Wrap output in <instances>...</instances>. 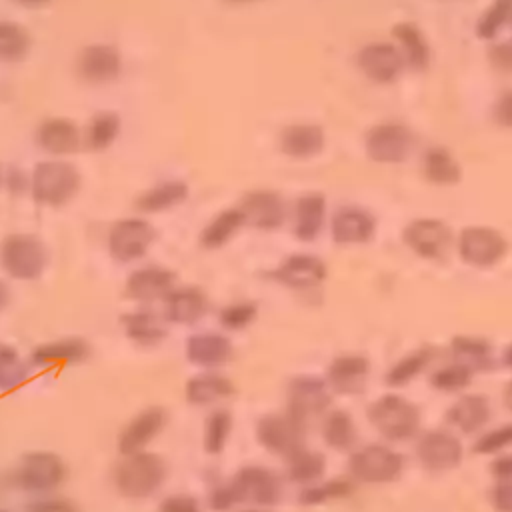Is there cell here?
I'll list each match as a JSON object with an SVG mask.
<instances>
[{"label":"cell","instance_id":"1","mask_svg":"<svg viewBox=\"0 0 512 512\" xmlns=\"http://www.w3.org/2000/svg\"><path fill=\"white\" fill-rule=\"evenodd\" d=\"M82 188L80 168L66 158H44L30 168V198L42 208H64Z\"/></svg>","mask_w":512,"mask_h":512},{"label":"cell","instance_id":"2","mask_svg":"<svg viewBox=\"0 0 512 512\" xmlns=\"http://www.w3.org/2000/svg\"><path fill=\"white\" fill-rule=\"evenodd\" d=\"M168 478V464L156 452H136L122 456L112 470V482L120 496L144 500L154 496Z\"/></svg>","mask_w":512,"mask_h":512},{"label":"cell","instance_id":"3","mask_svg":"<svg viewBox=\"0 0 512 512\" xmlns=\"http://www.w3.org/2000/svg\"><path fill=\"white\" fill-rule=\"evenodd\" d=\"M50 264L46 242L32 232H10L0 240V270L18 282H34Z\"/></svg>","mask_w":512,"mask_h":512},{"label":"cell","instance_id":"4","mask_svg":"<svg viewBox=\"0 0 512 512\" xmlns=\"http://www.w3.org/2000/svg\"><path fill=\"white\" fill-rule=\"evenodd\" d=\"M158 240V230L144 214L122 216L114 220L106 234V248L114 262L132 264L142 260L154 242Z\"/></svg>","mask_w":512,"mask_h":512},{"label":"cell","instance_id":"5","mask_svg":"<svg viewBox=\"0 0 512 512\" xmlns=\"http://www.w3.org/2000/svg\"><path fill=\"white\" fill-rule=\"evenodd\" d=\"M68 476V466L56 452L32 450L24 454L12 474L14 484L30 494H52Z\"/></svg>","mask_w":512,"mask_h":512},{"label":"cell","instance_id":"6","mask_svg":"<svg viewBox=\"0 0 512 512\" xmlns=\"http://www.w3.org/2000/svg\"><path fill=\"white\" fill-rule=\"evenodd\" d=\"M238 506L248 504L254 508H270L282 500L280 476L260 464H246L226 480Z\"/></svg>","mask_w":512,"mask_h":512},{"label":"cell","instance_id":"7","mask_svg":"<svg viewBox=\"0 0 512 512\" xmlns=\"http://www.w3.org/2000/svg\"><path fill=\"white\" fill-rule=\"evenodd\" d=\"M372 426L388 440L400 442L412 438L420 428L418 408L398 394H384L368 408Z\"/></svg>","mask_w":512,"mask_h":512},{"label":"cell","instance_id":"8","mask_svg":"<svg viewBox=\"0 0 512 512\" xmlns=\"http://www.w3.org/2000/svg\"><path fill=\"white\" fill-rule=\"evenodd\" d=\"M364 152L376 164L404 162L414 148V132L400 120H380L364 132Z\"/></svg>","mask_w":512,"mask_h":512},{"label":"cell","instance_id":"9","mask_svg":"<svg viewBox=\"0 0 512 512\" xmlns=\"http://www.w3.org/2000/svg\"><path fill=\"white\" fill-rule=\"evenodd\" d=\"M74 72L88 86H110L124 74V54L112 42H90L78 50Z\"/></svg>","mask_w":512,"mask_h":512},{"label":"cell","instance_id":"10","mask_svg":"<svg viewBox=\"0 0 512 512\" xmlns=\"http://www.w3.org/2000/svg\"><path fill=\"white\" fill-rule=\"evenodd\" d=\"M306 424L288 412H272L258 418L254 436L256 442L270 454L288 458L306 446Z\"/></svg>","mask_w":512,"mask_h":512},{"label":"cell","instance_id":"11","mask_svg":"<svg viewBox=\"0 0 512 512\" xmlns=\"http://www.w3.org/2000/svg\"><path fill=\"white\" fill-rule=\"evenodd\" d=\"M456 250L462 262L474 268L496 266L508 252L506 236L486 224H472L456 236Z\"/></svg>","mask_w":512,"mask_h":512},{"label":"cell","instance_id":"12","mask_svg":"<svg viewBox=\"0 0 512 512\" xmlns=\"http://www.w3.org/2000/svg\"><path fill=\"white\" fill-rule=\"evenodd\" d=\"M404 470V456L384 444H368L354 450L348 458V472L354 480L366 484H384L396 480Z\"/></svg>","mask_w":512,"mask_h":512},{"label":"cell","instance_id":"13","mask_svg":"<svg viewBox=\"0 0 512 512\" xmlns=\"http://www.w3.org/2000/svg\"><path fill=\"white\" fill-rule=\"evenodd\" d=\"M330 402L332 390L324 378L312 374L290 378L286 388V412L302 424L308 426L310 420L324 416Z\"/></svg>","mask_w":512,"mask_h":512},{"label":"cell","instance_id":"14","mask_svg":"<svg viewBox=\"0 0 512 512\" xmlns=\"http://www.w3.org/2000/svg\"><path fill=\"white\" fill-rule=\"evenodd\" d=\"M266 278L290 290H314L328 278V264L312 252H292L270 268Z\"/></svg>","mask_w":512,"mask_h":512},{"label":"cell","instance_id":"15","mask_svg":"<svg viewBox=\"0 0 512 512\" xmlns=\"http://www.w3.org/2000/svg\"><path fill=\"white\" fill-rule=\"evenodd\" d=\"M236 206L242 210L246 226L262 232L280 230L290 216L286 198L272 188L246 190Z\"/></svg>","mask_w":512,"mask_h":512},{"label":"cell","instance_id":"16","mask_svg":"<svg viewBox=\"0 0 512 512\" xmlns=\"http://www.w3.org/2000/svg\"><path fill=\"white\" fill-rule=\"evenodd\" d=\"M402 242L410 252L424 260H440L456 240L452 236V228L444 220L420 216L402 228Z\"/></svg>","mask_w":512,"mask_h":512},{"label":"cell","instance_id":"17","mask_svg":"<svg viewBox=\"0 0 512 512\" xmlns=\"http://www.w3.org/2000/svg\"><path fill=\"white\" fill-rule=\"evenodd\" d=\"M34 144L48 158H68L84 148L82 126L70 116H46L34 128Z\"/></svg>","mask_w":512,"mask_h":512},{"label":"cell","instance_id":"18","mask_svg":"<svg viewBox=\"0 0 512 512\" xmlns=\"http://www.w3.org/2000/svg\"><path fill=\"white\" fill-rule=\"evenodd\" d=\"M356 68L374 84H392L406 70L392 40H370L356 50Z\"/></svg>","mask_w":512,"mask_h":512},{"label":"cell","instance_id":"19","mask_svg":"<svg viewBox=\"0 0 512 512\" xmlns=\"http://www.w3.org/2000/svg\"><path fill=\"white\" fill-rule=\"evenodd\" d=\"M178 284L172 268L162 264H144L134 268L124 280V296L140 306L162 302Z\"/></svg>","mask_w":512,"mask_h":512},{"label":"cell","instance_id":"20","mask_svg":"<svg viewBox=\"0 0 512 512\" xmlns=\"http://www.w3.org/2000/svg\"><path fill=\"white\" fill-rule=\"evenodd\" d=\"M328 226H330V236L336 244L354 246V244L370 242L376 234L378 222L368 208L356 206V204H344L332 212Z\"/></svg>","mask_w":512,"mask_h":512},{"label":"cell","instance_id":"21","mask_svg":"<svg viewBox=\"0 0 512 512\" xmlns=\"http://www.w3.org/2000/svg\"><path fill=\"white\" fill-rule=\"evenodd\" d=\"M168 410L162 406H148L134 414L130 422L120 430L116 446L122 456L136 454L148 448L168 424Z\"/></svg>","mask_w":512,"mask_h":512},{"label":"cell","instance_id":"22","mask_svg":"<svg viewBox=\"0 0 512 512\" xmlns=\"http://www.w3.org/2000/svg\"><path fill=\"white\" fill-rule=\"evenodd\" d=\"M278 150L292 160H310L326 148V130L312 120H296L280 128Z\"/></svg>","mask_w":512,"mask_h":512},{"label":"cell","instance_id":"23","mask_svg":"<svg viewBox=\"0 0 512 512\" xmlns=\"http://www.w3.org/2000/svg\"><path fill=\"white\" fill-rule=\"evenodd\" d=\"M164 318L168 324L194 326L210 310L208 294L194 284H176L162 300Z\"/></svg>","mask_w":512,"mask_h":512},{"label":"cell","instance_id":"24","mask_svg":"<svg viewBox=\"0 0 512 512\" xmlns=\"http://www.w3.org/2000/svg\"><path fill=\"white\" fill-rule=\"evenodd\" d=\"M416 456L426 470L446 472L460 464L462 444L448 430H430L418 438Z\"/></svg>","mask_w":512,"mask_h":512},{"label":"cell","instance_id":"25","mask_svg":"<svg viewBox=\"0 0 512 512\" xmlns=\"http://www.w3.org/2000/svg\"><path fill=\"white\" fill-rule=\"evenodd\" d=\"M186 360L204 370H218L234 358V344L222 332H194L184 344Z\"/></svg>","mask_w":512,"mask_h":512},{"label":"cell","instance_id":"26","mask_svg":"<svg viewBox=\"0 0 512 512\" xmlns=\"http://www.w3.org/2000/svg\"><path fill=\"white\" fill-rule=\"evenodd\" d=\"M290 220H292V234L300 242H314L326 222H328V200L322 192L310 190L300 194L292 208H290Z\"/></svg>","mask_w":512,"mask_h":512},{"label":"cell","instance_id":"27","mask_svg":"<svg viewBox=\"0 0 512 512\" xmlns=\"http://www.w3.org/2000/svg\"><path fill=\"white\" fill-rule=\"evenodd\" d=\"M390 36L408 70L424 72L432 64V44L420 24L414 20H398L392 24Z\"/></svg>","mask_w":512,"mask_h":512},{"label":"cell","instance_id":"28","mask_svg":"<svg viewBox=\"0 0 512 512\" xmlns=\"http://www.w3.org/2000/svg\"><path fill=\"white\" fill-rule=\"evenodd\" d=\"M370 376V360L362 354H338L330 360L324 380L336 394L354 396L366 388Z\"/></svg>","mask_w":512,"mask_h":512},{"label":"cell","instance_id":"29","mask_svg":"<svg viewBox=\"0 0 512 512\" xmlns=\"http://www.w3.org/2000/svg\"><path fill=\"white\" fill-rule=\"evenodd\" d=\"M92 348L82 336H64L44 344H38L30 350V364L36 368L52 366H74L90 358Z\"/></svg>","mask_w":512,"mask_h":512},{"label":"cell","instance_id":"30","mask_svg":"<svg viewBox=\"0 0 512 512\" xmlns=\"http://www.w3.org/2000/svg\"><path fill=\"white\" fill-rule=\"evenodd\" d=\"M190 198V184L182 178H164L148 188H144L134 198V208L138 214L150 216V214H162L168 210L178 208Z\"/></svg>","mask_w":512,"mask_h":512},{"label":"cell","instance_id":"31","mask_svg":"<svg viewBox=\"0 0 512 512\" xmlns=\"http://www.w3.org/2000/svg\"><path fill=\"white\" fill-rule=\"evenodd\" d=\"M166 318L156 314L154 310L146 306L132 308L120 316V326L124 330V336L140 346V348H154L162 344L168 336Z\"/></svg>","mask_w":512,"mask_h":512},{"label":"cell","instance_id":"32","mask_svg":"<svg viewBox=\"0 0 512 512\" xmlns=\"http://www.w3.org/2000/svg\"><path fill=\"white\" fill-rule=\"evenodd\" d=\"M236 394L232 378L218 370H200L184 384V398L190 406H212Z\"/></svg>","mask_w":512,"mask_h":512},{"label":"cell","instance_id":"33","mask_svg":"<svg viewBox=\"0 0 512 512\" xmlns=\"http://www.w3.org/2000/svg\"><path fill=\"white\" fill-rule=\"evenodd\" d=\"M124 120L118 110H96L82 126V142L90 152H106L122 136Z\"/></svg>","mask_w":512,"mask_h":512},{"label":"cell","instance_id":"34","mask_svg":"<svg viewBox=\"0 0 512 512\" xmlns=\"http://www.w3.org/2000/svg\"><path fill=\"white\" fill-rule=\"evenodd\" d=\"M242 228H246L242 210L238 206L222 208L202 226L198 234V244L204 250H220L226 244H230L240 234Z\"/></svg>","mask_w":512,"mask_h":512},{"label":"cell","instance_id":"35","mask_svg":"<svg viewBox=\"0 0 512 512\" xmlns=\"http://www.w3.org/2000/svg\"><path fill=\"white\" fill-rule=\"evenodd\" d=\"M420 170L422 176L436 186H452L462 178L460 160L450 148L442 144H432L422 152Z\"/></svg>","mask_w":512,"mask_h":512},{"label":"cell","instance_id":"36","mask_svg":"<svg viewBox=\"0 0 512 512\" xmlns=\"http://www.w3.org/2000/svg\"><path fill=\"white\" fill-rule=\"evenodd\" d=\"M488 420L490 402L482 394H464L446 410V422L464 434L482 430Z\"/></svg>","mask_w":512,"mask_h":512},{"label":"cell","instance_id":"37","mask_svg":"<svg viewBox=\"0 0 512 512\" xmlns=\"http://www.w3.org/2000/svg\"><path fill=\"white\" fill-rule=\"evenodd\" d=\"M32 44L34 40L28 26L0 18V64L12 66L24 62L32 52Z\"/></svg>","mask_w":512,"mask_h":512},{"label":"cell","instance_id":"38","mask_svg":"<svg viewBox=\"0 0 512 512\" xmlns=\"http://www.w3.org/2000/svg\"><path fill=\"white\" fill-rule=\"evenodd\" d=\"M450 350L456 362L468 366L472 372L476 370H490L494 366L492 346L482 336L472 334H458L450 342Z\"/></svg>","mask_w":512,"mask_h":512},{"label":"cell","instance_id":"39","mask_svg":"<svg viewBox=\"0 0 512 512\" xmlns=\"http://www.w3.org/2000/svg\"><path fill=\"white\" fill-rule=\"evenodd\" d=\"M326 474V456L312 448H300L286 458V478L294 484L310 486Z\"/></svg>","mask_w":512,"mask_h":512},{"label":"cell","instance_id":"40","mask_svg":"<svg viewBox=\"0 0 512 512\" xmlns=\"http://www.w3.org/2000/svg\"><path fill=\"white\" fill-rule=\"evenodd\" d=\"M322 438L334 450H352L356 444V424L346 410H330L322 420Z\"/></svg>","mask_w":512,"mask_h":512},{"label":"cell","instance_id":"41","mask_svg":"<svg viewBox=\"0 0 512 512\" xmlns=\"http://www.w3.org/2000/svg\"><path fill=\"white\" fill-rule=\"evenodd\" d=\"M234 430V416L226 408H216L208 414L202 430V448L210 456L224 452Z\"/></svg>","mask_w":512,"mask_h":512},{"label":"cell","instance_id":"42","mask_svg":"<svg viewBox=\"0 0 512 512\" xmlns=\"http://www.w3.org/2000/svg\"><path fill=\"white\" fill-rule=\"evenodd\" d=\"M512 24V0H490L474 22V34L480 40L492 42L504 28Z\"/></svg>","mask_w":512,"mask_h":512},{"label":"cell","instance_id":"43","mask_svg":"<svg viewBox=\"0 0 512 512\" xmlns=\"http://www.w3.org/2000/svg\"><path fill=\"white\" fill-rule=\"evenodd\" d=\"M354 492V484L348 478H330L318 480L310 486H304L298 494V504L302 506H320L334 500L348 498Z\"/></svg>","mask_w":512,"mask_h":512},{"label":"cell","instance_id":"44","mask_svg":"<svg viewBox=\"0 0 512 512\" xmlns=\"http://www.w3.org/2000/svg\"><path fill=\"white\" fill-rule=\"evenodd\" d=\"M30 378V364L20 356V352L0 342V392H10L26 384Z\"/></svg>","mask_w":512,"mask_h":512},{"label":"cell","instance_id":"45","mask_svg":"<svg viewBox=\"0 0 512 512\" xmlns=\"http://www.w3.org/2000/svg\"><path fill=\"white\" fill-rule=\"evenodd\" d=\"M434 358V352L430 348L412 350L404 358H400L386 374V382L390 386H406L412 378H416Z\"/></svg>","mask_w":512,"mask_h":512},{"label":"cell","instance_id":"46","mask_svg":"<svg viewBox=\"0 0 512 512\" xmlns=\"http://www.w3.org/2000/svg\"><path fill=\"white\" fill-rule=\"evenodd\" d=\"M258 318V304L254 300H234L218 310V324L226 332H240L250 328Z\"/></svg>","mask_w":512,"mask_h":512},{"label":"cell","instance_id":"47","mask_svg":"<svg viewBox=\"0 0 512 512\" xmlns=\"http://www.w3.org/2000/svg\"><path fill=\"white\" fill-rule=\"evenodd\" d=\"M472 376L474 372L468 366L454 360L452 364L434 370L430 376V384L440 392H458L470 384Z\"/></svg>","mask_w":512,"mask_h":512},{"label":"cell","instance_id":"48","mask_svg":"<svg viewBox=\"0 0 512 512\" xmlns=\"http://www.w3.org/2000/svg\"><path fill=\"white\" fill-rule=\"evenodd\" d=\"M512 446V422L510 424H502L486 434H482L476 442H474V452L476 454H496L504 448Z\"/></svg>","mask_w":512,"mask_h":512},{"label":"cell","instance_id":"49","mask_svg":"<svg viewBox=\"0 0 512 512\" xmlns=\"http://www.w3.org/2000/svg\"><path fill=\"white\" fill-rule=\"evenodd\" d=\"M488 64L504 74H512V36L496 38L486 48Z\"/></svg>","mask_w":512,"mask_h":512},{"label":"cell","instance_id":"50","mask_svg":"<svg viewBox=\"0 0 512 512\" xmlns=\"http://www.w3.org/2000/svg\"><path fill=\"white\" fill-rule=\"evenodd\" d=\"M4 190L10 196H30V170L8 164L4 170Z\"/></svg>","mask_w":512,"mask_h":512},{"label":"cell","instance_id":"51","mask_svg":"<svg viewBox=\"0 0 512 512\" xmlns=\"http://www.w3.org/2000/svg\"><path fill=\"white\" fill-rule=\"evenodd\" d=\"M26 512H80V508L64 496L44 494L32 502H28Z\"/></svg>","mask_w":512,"mask_h":512},{"label":"cell","instance_id":"52","mask_svg":"<svg viewBox=\"0 0 512 512\" xmlns=\"http://www.w3.org/2000/svg\"><path fill=\"white\" fill-rule=\"evenodd\" d=\"M158 512H204V508L192 494H170L160 500Z\"/></svg>","mask_w":512,"mask_h":512},{"label":"cell","instance_id":"53","mask_svg":"<svg viewBox=\"0 0 512 512\" xmlns=\"http://www.w3.org/2000/svg\"><path fill=\"white\" fill-rule=\"evenodd\" d=\"M492 120L502 128H512V88L502 90L492 102Z\"/></svg>","mask_w":512,"mask_h":512},{"label":"cell","instance_id":"54","mask_svg":"<svg viewBox=\"0 0 512 512\" xmlns=\"http://www.w3.org/2000/svg\"><path fill=\"white\" fill-rule=\"evenodd\" d=\"M490 502L498 512H512V480H496L490 488Z\"/></svg>","mask_w":512,"mask_h":512},{"label":"cell","instance_id":"55","mask_svg":"<svg viewBox=\"0 0 512 512\" xmlns=\"http://www.w3.org/2000/svg\"><path fill=\"white\" fill-rule=\"evenodd\" d=\"M490 472L496 480H512V454L496 458L490 466Z\"/></svg>","mask_w":512,"mask_h":512},{"label":"cell","instance_id":"56","mask_svg":"<svg viewBox=\"0 0 512 512\" xmlns=\"http://www.w3.org/2000/svg\"><path fill=\"white\" fill-rule=\"evenodd\" d=\"M10 300H12V290H10L8 282L0 278V312H4L8 308Z\"/></svg>","mask_w":512,"mask_h":512},{"label":"cell","instance_id":"57","mask_svg":"<svg viewBox=\"0 0 512 512\" xmlns=\"http://www.w3.org/2000/svg\"><path fill=\"white\" fill-rule=\"evenodd\" d=\"M52 0H12V4L20 6V8H26V10H38V8H44L48 6Z\"/></svg>","mask_w":512,"mask_h":512},{"label":"cell","instance_id":"58","mask_svg":"<svg viewBox=\"0 0 512 512\" xmlns=\"http://www.w3.org/2000/svg\"><path fill=\"white\" fill-rule=\"evenodd\" d=\"M502 364L508 366V368H512V344H508V346L504 348V352H502Z\"/></svg>","mask_w":512,"mask_h":512},{"label":"cell","instance_id":"59","mask_svg":"<svg viewBox=\"0 0 512 512\" xmlns=\"http://www.w3.org/2000/svg\"><path fill=\"white\" fill-rule=\"evenodd\" d=\"M504 404L508 410H512V382H508L504 388Z\"/></svg>","mask_w":512,"mask_h":512},{"label":"cell","instance_id":"60","mask_svg":"<svg viewBox=\"0 0 512 512\" xmlns=\"http://www.w3.org/2000/svg\"><path fill=\"white\" fill-rule=\"evenodd\" d=\"M4 170H6V166L0 164V190L4 188Z\"/></svg>","mask_w":512,"mask_h":512},{"label":"cell","instance_id":"61","mask_svg":"<svg viewBox=\"0 0 512 512\" xmlns=\"http://www.w3.org/2000/svg\"><path fill=\"white\" fill-rule=\"evenodd\" d=\"M226 2H232V4H246V2H254V0H226Z\"/></svg>","mask_w":512,"mask_h":512},{"label":"cell","instance_id":"62","mask_svg":"<svg viewBox=\"0 0 512 512\" xmlns=\"http://www.w3.org/2000/svg\"><path fill=\"white\" fill-rule=\"evenodd\" d=\"M242 512H266L264 508H248V510H242Z\"/></svg>","mask_w":512,"mask_h":512},{"label":"cell","instance_id":"63","mask_svg":"<svg viewBox=\"0 0 512 512\" xmlns=\"http://www.w3.org/2000/svg\"><path fill=\"white\" fill-rule=\"evenodd\" d=\"M0 512H8V510H4V508H0Z\"/></svg>","mask_w":512,"mask_h":512},{"label":"cell","instance_id":"64","mask_svg":"<svg viewBox=\"0 0 512 512\" xmlns=\"http://www.w3.org/2000/svg\"><path fill=\"white\" fill-rule=\"evenodd\" d=\"M510 28H512V24H510Z\"/></svg>","mask_w":512,"mask_h":512}]
</instances>
